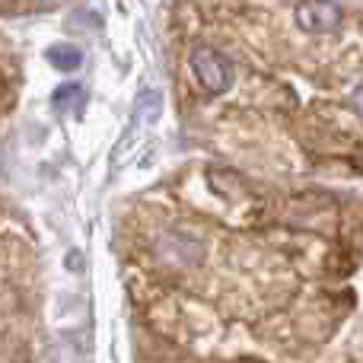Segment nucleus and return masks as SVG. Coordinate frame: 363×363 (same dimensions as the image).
<instances>
[{"label": "nucleus", "instance_id": "1", "mask_svg": "<svg viewBox=\"0 0 363 363\" xmlns=\"http://www.w3.org/2000/svg\"><path fill=\"white\" fill-rule=\"evenodd\" d=\"M188 64H191V74L198 77V83L207 89V93L220 96L233 86V64L226 61L220 51L194 48L191 55H188Z\"/></svg>", "mask_w": 363, "mask_h": 363}, {"label": "nucleus", "instance_id": "2", "mask_svg": "<svg viewBox=\"0 0 363 363\" xmlns=\"http://www.w3.org/2000/svg\"><path fill=\"white\" fill-rule=\"evenodd\" d=\"M296 23L306 32H332L341 23V6L335 4H306L296 6Z\"/></svg>", "mask_w": 363, "mask_h": 363}, {"label": "nucleus", "instance_id": "3", "mask_svg": "<svg viewBox=\"0 0 363 363\" xmlns=\"http://www.w3.org/2000/svg\"><path fill=\"white\" fill-rule=\"evenodd\" d=\"M45 57H48V64L55 70H61V74H74V70L83 64V51L77 48V45H70V42L51 45V48L45 51Z\"/></svg>", "mask_w": 363, "mask_h": 363}, {"label": "nucleus", "instance_id": "4", "mask_svg": "<svg viewBox=\"0 0 363 363\" xmlns=\"http://www.w3.org/2000/svg\"><path fill=\"white\" fill-rule=\"evenodd\" d=\"M51 106L57 108L61 115H70V112H80L83 106V86L80 83H64L51 93Z\"/></svg>", "mask_w": 363, "mask_h": 363}, {"label": "nucleus", "instance_id": "5", "mask_svg": "<svg viewBox=\"0 0 363 363\" xmlns=\"http://www.w3.org/2000/svg\"><path fill=\"white\" fill-rule=\"evenodd\" d=\"M354 108L363 115V86H357V93H354Z\"/></svg>", "mask_w": 363, "mask_h": 363}]
</instances>
